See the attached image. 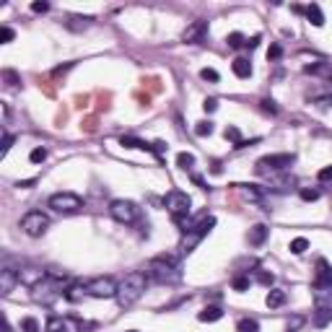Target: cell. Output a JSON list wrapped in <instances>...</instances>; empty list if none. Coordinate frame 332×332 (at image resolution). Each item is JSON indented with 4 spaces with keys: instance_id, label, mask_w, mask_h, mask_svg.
<instances>
[{
    "instance_id": "cell-44",
    "label": "cell",
    "mask_w": 332,
    "mask_h": 332,
    "mask_svg": "<svg viewBox=\"0 0 332 332\" xmlns=\"http://www.w3.org/2000/svg\"><path fill=\"white\" fill-rule=\"evenodd\" d=\"M203 109H205V112H215V109H218V99H205Z\"/></svg>"
},
{
    "instance_id": "cell-42",
    "label": "cell",
    "mask_w": 332,
    "mask_h": 332,
    "mask_svg": "<svg viewBox=\"0 0 332 332\" xmlns=\"http://www.w3.org/2000/svg\"><path fill=\"white\" fill-rule=\"evenodd\" d=\"M31 11H34V13H47V11H50V3H44V0H42V3H31Z\"/></svg>"
},
{
    "instance_id": "cell-23",
    "label": "cell",
    "mask_w": 332,
    "mask_h": 332,
    "mask_svg": "<svg viewBox=\"0 0 332 332\" xmlns=\"http://www.w3.org/2000/svg\"><path fill=\"white\" fill-rule=\"evenodd\" d=\"M44 332H68V322H65L62 317H50L47 324H44Z\"/></svg>"
},
{
    "instance_id": "cell-29",
    "label": "cell",
    "mask_w": 332,
    "mask_h": 332,
    "mask_svg": "<svg viewBox=\"0 0 332 332\" xmlns=\"http://www.w3.org/2000/svg\"><path fill=\"white\" fill-rule=\"evenodd\" d=\"M306 249H309V241H306L304 236H299V239L291 241V252H293V254H304Z\"/></svg>"
},
{
    "instance_id": "cell-43",
    "label": "cell",
    "mask_w": 332,
    "mask_h": 332,
    "mask_svg": "<svg viewBox=\"0 0 332 332\" xmlns=\"http://www.w3.org/2000/svg\"><path fill=\"white\" fill-rule=\"evenodd\" d=\"M257 280H260L262 285H273V280H275V278H273V273H260V275H257Z\"/></svg>"
},
{
    "instance_id": "cell-30",
    "label": "cell",
    "mask_w": 332,
    "mask_h": 332,
    "mask_svg": "<svg viewBox=\"0 0 332 332\" xmlns=\"http://www.w3.org/2000/svg\"><path fill=\"white\" fill-rule=\"evenodd\" d=\"M21 329L24 332H39V322L34 317H26V319H21Z\"/></svg>"
},
{
    "instance_id": "cell-15",
    "label": "cell",
    "mask_w": 332,
    "mask_h": 332,
    "mask_svg": "<svg viewBox=\"0 0 332 332\" xmlns=\"http://www.w3.org/2000/svg\"><path fill=\"white\" fill-rule=\"evenodd\" d=\"M16 283H18V270H13V268L0 270V293H3V296H8L16 288Z\"/></svg>"
},
{
    "instance_id": "cell-36",
    "label": "cell",
    "mask_w": 332,
    "mask_h": 332,
    "mask_svg": "<svg viewBox=\"0 0 332 332\" xmlns=\"http://www.w3.org/2000/svg\"><path fill=\"white\" fill-rule=\"evenodd\" d=\"M280 57H283V47H280L278 42H273L270 50H268V60H280Z\"/></svg>"
},
{
    "instance_id": "cell-13",
    "label": "cell",
    "mask_w": 332,
    "mask_h": 332,
    "mask_svg": "<svg viewBox=\"0 0 332 332\" xmlns=\"http://www.w3.org/2000/svg\"><path fill=\"white\" fill-rule=\"evenodd\" d=\"M329 322H332V301H314L312 324L314 327H327Z\"/></svg>"
},
{
    "instance_id": "cell-24",
    "label": "cell",
    "mask_w": 332,
    "mask_h": 332,
    "mask_svg": "<svg viewBox=\"0 0 332 332\" xmlns=\"http://www.w3.org/2000/svg\"><path fill=\"white\" fill-rule=\"evenodd\" d=\"M176 166H179V169H192L195 166V156H192V153H187V151L176 153Z\"/></svg>"
},
{
    "instance_id": "cell-8",
    "label": "cell",
    "mask_w": 332,
    "mask_h": 332,
    "mask_svg": "<svg viewBox=\"0 0 332 332\" xmlns=\"http://www.w3.org/2000/svg\"><path fill=\"white\" fill-rule=\"evenodd\" d=\"M120 285L112 278H94L86 283V296H94V299H112L117 296Z\"/></svg>"
},
{
    "instance_id": "cell-46",
    "label": "cell",
    "mask_w": 332,
    "mask_h": 332,
    "mask_svg": "<svg viewBox=\"0 0 332 332\" xmlns=\"http://www.w3.org/2000/svg\"><path fill=\"white\" fill-rule=\"evenodd\" d=\"M262 42V36H252V39H247V44H244V47L247 50H257V44Z\"/></svg>"
},
{
    "instance_id": "cell-33",
    "label": "cell",
    "mask_w": 332,
    "mask_h": 332,
    "mask_svg": "<svg viewBox=\"0 0 332 332\" xmlns=\"http://www.w3.org/2000/svg\"><path fill=\"white\" fill-rule=\"evenodd\" d=\"M200 78H203V81H210V83H218V81H220L218 70H213V68H203V70H200Z\"/></svg>"
},
{
    "instance_id": "cell-12",
    "label": "cell",
    "mask_w": 332,
    "mask_h": 332,
    "mask_svg": "<svg viewBox=\"0 0 332 332\" xmlns=\"http://www.w3.org/2000/svg\"><path fill=\"white\" fill-rule=\"evenodd\" d=\"M50 275L44 273L42 268H34V265H29V268H24V270H18V283H24V285H29V288H36L39 283H44Z\"/></svg>"
},
{
    "instance_id": "cell-2",
    "label": "cell",
    "mask_w": 332,
    "mask_h": 332,
    "mask_svg": "<svg viewBox=\"0 0 332 332\" xmlns=\"http://www.w3.org/2000/svg\"><path fill=\"white\" fill-rule=\"evenodd\" d=\"M145 285H148V275L140 273V270H132L125 275V280L120 283V288H117V304L122 309L132 306L143 293H145Z\"/></svg>"
},
{
    "instance_id": "cell-4",
    "label": "cell",
    "mask_w": 332,
    "mask_h": 332,
    "mask_svg": "<svg viewBox=\"0 0 332 332\" xmlns=\"http://www.w3.org/2000/svg\"><path fill=\"white\" fill-rule=\"evenodd\" d=\"M215 226V218L213 215H208V218H203L197 226H192V229H187L185 231V236H182V244H179V249H182V254H190L200 241L210 234V229Z\"/></svg>"
},
{
    "instance_id": "cell-37",
    "label": "cell",
    "mask_w": 332,
    "mask_h": 332,
    "mask_svg": "<svg viewBox=\"0 0 332 332\" xmlns=\"http://www.w3.org/2000/svg\"><path fill=\"white\" fill-rule=\"evenodd\" d=\"M29 159H31L34 164H42L44 159H47V148H34V151H31V156H29Z\"/></svg>"
},
{
    "instance_id": "cell-21",
    "label": "cell",
    "mask_w": 332,
    "mask_h": 332,
    "mask_svg": "<svg viewBox=\"0 0 332 332\" xmlns=\"http://www.w3.org/2000/svg\"><path fill=\"white\" fill-rule=\"evenodd\" d=\"M220 317H224V309L220 306H205L200 314H197V319L200 322H218Z\"/></svg>"
},
{
    "instance_id": "cell-20",
    "label": "cell",
    "mask_w": 332,
    "mask_h": 332,
    "mask_svg": "<svg viewBox=\"0 0 332 332\" xmlns=\"http://www.w3.org/2000/svg\"><path fill=\"white\" fill-rule=\"evenodd\" d=\"M231 68H234V73H236L239 78H249V76H252V62H249L247 57H236Z\"/></svg>"
},
{
    "instance_id": "cell-17",
    "label": "cell",
    "mask_w": 332,
    "mask_h": 332,
    "mask_svg": "<svg viewBox=\"0 0 332 332\" xmlns=\"http://www.w3.org/2000/svg\"><path fill=\"white\" fill-rule=\"evenodd\" d=\"M304 13H306V18H309V24H314V26H322V24H324V13H322V8H319L317 3H309V6L304 8Z\"/></svg>"
},
{
    "instance_id": "cell-38",
    "label": "cell",
    "mask_w": 332,
    "mask_h": 332,
    "mask_svg": "<svg viewBox=\"0 0 332 332\" xmlns=\"http://www.w3.org/2000/svg\"><path fill=\"white\" fill-rule=\"evenodd\" d=\"M11 145H13V135H11V132H3V148H0V156H6V153L11 151Z\"/></svg>"
},
{
    "instance_id": "cell-1",
    "label": "cell",
    "mask_w": 332,
    "mask_h": 332,
    "mask_svg": "<svg viewBox=\"0 0 332 332\" xmlns=\"http://www.w3.org/2000/svg\"><path fill=\"white\" fill-rule=\"evenodd\" d=\"M148 278H153L161 285H174L182 280V270H179V262L169 254H161V257H153L148 262Z\"/></svg>"
},
{
    "instance_id": "cell-6",
    "label": "cell",
    "mask_w": 332,
    "mask_h": 332,
    "mask_svg": "<svg viewBox=\"0 0 332 332\" xmlns=\"http://www.w3.org/2000/svg\"><path fill=\"white\" fill-rule=\"evenodd\" d=\"M52 210L57 213H78L83 208V200L76 195V192H55L50 197V203H47Z\"/></svg>"
},
{
    "instance_id": "cell-14",
    "label": "cell",
    "mask_w": 332,
    "mask_h": 332,
    "mask_svg": "<svg viewBox=\"0 0 332 332\" xmlns=\"http://www.w3.org/2000/svg\"><path fill=\"white\" fill-rule=\"evenodd\" d=\"M205 34H208V21H195L192 26H187V31H185V42L187 44H197V42H203L205 39Z\"/></svg>"
},
{
    "instance_id": "cell-18",
    "label": "cell",
    "mask_w": 332,
    "mask_h": 332,
    "mask_svg": "<svg viewBox=\"0 0 332 332\" xmlns=\"http://www.w3.org/2000/svg\"><path fill=\"white\" fill-rule=\"evenodd\" d=\"M91 16H70L68 21H65V26L68 29H73V31H83V29H88L91 26Z\"/></svg>"
},
{
    "instance_id": "cell-11",
    "label": "cell",
    "mask_w": 332,
    "mask_h": 332,
    "mask_svg": "<svg viewBox=\"0 0 332 332\" xmlns=\"http://www.w3.org/2000/svg\"><path fill=\"white\" fill-rule=\"evenodd\" d=\"M314 291H329V293H332V268H329V262H327V260H317Z\"/></svg>"
},
{
    "instance_id": "cell-22",
    "label": "cell",
    "mask_w": 332,
    "mask_h": 332,
    "mask_svg": "<svg viewBox=\"0 0 332 332\" xmlns=\"http://www.w3.org/2000/svg\"><path fill=\"white\" fill-rule=\"evenodd\" d=\"M285 299H288V296H285V291L273 288V291L268 293V299H265V304H268L270 309H278V306H283V304H285Z\"/></svg>"
},
{
    "instance_id": "cell-45",
    "label": "cell",
    "mask_w": 332,
    "mask_h": 332,
    "mask_svg": "<svg viewBox=\"0 0 332 332\" xmlns=\"http://www.w3.org/2000/svg\"><path fill=\"white\" fill-rule=\"evenodd\" d=\"M3 78L8 81V86H16V83H18V76H16L13 70H6V73H3Z\"/></svg>"
},
{
    "instance_id": "cell-39",
    "label": "cell",
    "mask_w": 332,
    "mask_h": 332,
    "mask_svg": "<svg viewBox=\"0 0 332 332\" xmlns=\"http://www.w3.org/2000/svg\"><path fill=\"white\" fill-rule=\"evenodd\" d=\"M11 39H13V29H11V26H3V29H0V42L8 44Z\"/></svg>"
},
{
    "instance_id": "cell-47",
    "label": "cell",
    "mask_w": 332,
    "mask_h": 332,
    "mask_svg": "<svg viewBox=\"0 0 332 332\" xmlns=\"http://www.w3.org/2000/svg\"><path fill=\"white\" fill-rule=\"evenodd\" d=\"M127 332H138V329H127Z\"/></svg>"
},
{
    "instance_id": "cell-5",
    "label": "cell",
    "mask_w": 332,
    "mask_h": 332,
    "mask_svg": "<svg viewBox=\"0 0 332 332\" xmlns=\"http://www.w3.org/2000/svg\"><path fill=\"white\" fill-rule=\"evenodd\" d=\"M296 156L293 153H273V156H265L257 161V174H268V171H283V169H288L293 166Z\"/></svg>"
},
{
    "instance_id": "cell-27",
    "label": "cell",
    "mask_w": 332,
    "mask_h": 332,
    "mask_svg": "<svg viewBox=\"0 0 332 332\" xmlns=\"http://www.w3.org/2000/svg\"><path fill=\"white\" fill-rule=\"evenodd\" d=\"M239 187H241V192H244L247 200H254V203H257L260 197H262V195H260V190H257L254 185H239Z\"/></svg>"
},
{
    "instance_id": "cell-32",
    "label": "cell",
    "mask_w": 332,
    "mask_h": 332,
    "mask_svg": "<svg viewBox=\"0 0 332 332\" xmlns=\"http://www.w3.org/2000/svg\"><path fill=\"white\" fill-rule=\"evenodd\" d=\"M226 140H231V143H234V148H236V145L241 143V135H239V127H234V125H231V127H226Z\"/></svg>"
},
{
    "instance_id": "cell-41",
    "label": "cell",
    "mask_w": 332,
    "mask_h": 332,
    "mask_svg": "<svg viewBox=\"0 0 332 332\" xmlns=\"http://www.w3.org/2000/svg\"><path fill=\"white\" fill-rule=\"evenodd\" d=\"M153 153H156V156L161 159L164 153H166V143H164V140H156V143H153Z\"/></svg>"
},
{
    "instance_id": "cell-25",
    "label": "cell",
    "mask_w": 332,
    "mask_h": 332,
    "mask_svg": "<svg viewBox=\"0 0 332 332\" xmlns=\"http://www.w3.org/2000/svg\"><path fill=\"white\" fill-rule=\"evenodd\" d=\"M236 332H260V324H257V319H239Z\"/></svg>"
},
{
    "instance_id": "cell-7",
    "label": "cell",
    "mask_w": 332,
    "mask_h": 332,
    "mask_svg": "<svg viewBox=\"0 0 332 332\" xmlns=\"http://www.w3.org/2000/svg\"><path fill=\"white\" fill-rule=\"evenodd\" d=\"M21 229H24V234H29V236H42L44 231L50 229V218L44 215L42 210H29L24 218H21Z\"/></svg>"
},
{
    "instance_id": "cell-19",
    "label": "cell",
    "mask_w": 332,
    "mask_h": 332,
    "mask_svg": "<svg viewBox=\"0 0 332 332\" xmlns=\"http://www.w3.org/2000/svg\"><path fill=\"white\" fill-rule=\"evenodd\" d=\"M120 145H125V148H140V151H151V153H153V143H145V140L132 138V135H122V138H120Z\"/></svg>"
},
{
    "instance_id": "cell-10",
    "label": "cell",
    "mask_w": 332,
    "mask_h": 332,
    "mask_svg": "<svg viewBox=\"0 0 332 332\" xmlns=\"http://www.w3.org/2000/svg\"><path fill=\"white\" fill-rule=\"evenodd\" d=\"M109 213H112V218L120 220V224H135L138 205L130 203V200H115L112 205H109Z\"/></svg>"
},
{
    "instance_id": "cell-3",
    "label": "cell",
    "mask_w": 332,
    "mask_h": 332,
    "mask_svg": "<svg viewBox=\"0 0 332 332\" xmlns=\"http://www.w3.org/2000/svg\"><path fill=\"white\" fill-rule=\"evenodd\" d=\"M164 205H166V210L171 213L174 224L182 226V231H187V215H190V205H192L190 195L182 192V190H171V192H166V197H164Z\"/></svg>"
},
{
    "instance_id": "cell-40",
    "label": "cell",
    "mask_w": 332,
    "mask_h": 332,
    "mask_svg": "<svg viewBox=\"0 0 332 332\" xmlns=\"http://www.w3.org/2000/svg\"><path fill=\"white\" fill-rule=\"evenodd\" d=\"M319 182H332V166H324V169H319Z\"/></svg>"
},
{
    "instance_id": "cell-31",
    "label": "cell",
    "mask_w": 332,
    "mask_h": 332,
    "mask_svg": "<svg viewBox=\"0 0 332 332\" xmlns=\"http://www.w3.org/2000/svg\"><path fill=\"white\" fill-rule=\"evenodd\" d=\"M301 200H304V203H314V200H319V190H309V187H304V190H301Z\"/></svg>"
},
{
    "instance_id": "cell-35",
    "label": "cell",
    "mask_w": 332,
    "mask_h": 332,
    "mask_svg": "<svg viewBox=\"0 0 332 332\" xmlns=\"http://www.w3.org/2000/svg\"><path fill=\"white\" fill-rule=\"evenodd\" d=\"M260 109H262V112H270V115H278V104H275L273 99H262V101H260Z\"/></svg>"
},
{
    "instance_id": "cell-34",
    "label": "cell",
    "mask_w": 332,
    "mask_h": 332,
    "mask_svg": "<svg viewBox=\"0 0 332 332\" xmlns=\"http://www.w3.org/2000/svg\"><path fill=\"white\" fill-rule=\"evenodd\" d=\"M249 288V278L247 275H236L234 278V291H247Z\"/></svg>"
},
{
    "instance_id": "cell-26",
    "label": "cell",
    "mask_w": 332,
    "mask_h": 332,
    "mask_svg": "<svg viewBox=\"0 0 332 332\" xmlns=\"http://www.w3.org/2000/svg\"><path fill=\"white\" fill-rule=\"evenodd\" d=\"M226 42H229V47H231V50H239V47H244V44H247V39L241 36L239 31L229 34V36H226Z\"/></svg>"
},
{
    "instance_id": "cell-9",
    "label": "cell",
    "mask_w": 332,
    "mask_h": 332,
    "mask_svg": "<svg viewBox=\"0 0 332 332\" xmlns=\"http://www.w3.org/2000/svg\"><path fill=\"white\" fill-rule=\"evenodd\" d=\"M60 291H62L60 278H57V275H55V278H47L44 283H39L36 288H34V301H39V304H52V301L60 296Z\"/></svg>"
},
{
    "instance_id": "cell-16",
    "label": "cell",
    "mask_w": 332,
    "mask_h": 332,
    "mask_svg": "<svg viewBox=\"0 0 332 332\" xmlns=\"http://www.w3.org/2000/svg\"><path fill=\"white\" fill-rule=\"evenodd\" d=\"M268 234H270L268 226H262V224L252 226V229H249V244H252V247H262L265 239H268Z\"/></svg>"
},
{
    "instance_id": "cell-28",
    "label": "cell",
    "mask_w": 332,
    "mask_h": 332,
    "mask_svg": "<svg viewBox=\"0 0 332 332\" xmlns=\"http://www.w3.org/2000/svg\"><path fill=\"white\" fill-rule=\"evenodd\" d=\"M210 132H213V122H208V120L197 122V127H195V135L197 138H205V135H210Z\"/></svg>"
}]
</instances>
